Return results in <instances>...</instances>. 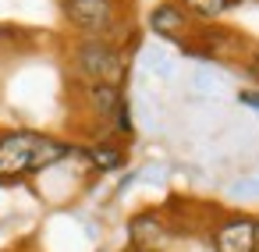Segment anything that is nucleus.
<instances>
[{
    "mask_svg": "<svg viewBox=\"0 0 259 252\" xmlns=\"http://www.w3.org/2000/svg\"><path fill=\"white\" fill-rule=\"evenodd\" d=\"M174 231H170V220L163 209L156 206H146L139 213L128 217V245L139 248V252H163L170 245Z\"/></svg>",
    "mask_w": 259,
    "mask_h": 252,
    "instance_id": "obj_5",
    "label": "nucleus"
},
{
    "mask_svg": "<svg viewBox=\"0 0 259 252\" xmlns=\"http://www.w3.org/2000/svg\"><path fill=\"white\" fill-rule=\"evenodd\" d=\"M252 252H259V217H255V231H252Z\"/></svg>",
    "mask_w": 259,
    "mask_h": 252,
    "instance_id": "obj_13",
    "label": "nucleus"
},
{
    "mask_svg": "<svg viewBox=\"0 0 259 252\" xmlns=\"http://www.w3.org/2000/svg\"><path fill=\"white\" fill-rule=\"evenodd\" d=\"M252 61H255V64H259V47H255V50H252Z\"/></svg>",
    "mask_w": 259,
    "mask_h": 252,
    "instance_id": "obj_14",
    "label": "nucleus"
},
{
    "mask_svg": "<svg viewBox=\"0 0 259 252\" xmlns=\"http://www.w3.org/2000/svg\"><path fill=\"white\" fill-rule=\"evenodd\" d=\"M181 47H185V54L202 57V61H238L245 54V36L213 22V25H195Z\"/></svg>",
    "mask_w": 259,
    "mask_h": 252,
    "instance_id": "obj_4",
    "label": "nucleus"
},
{
    "mask_svg": "<svg viewBox=\"0 0 259 252\" xmlns=\"http://www.w3.org/2000/svg\"><path fill=\"white\" fill-rule=\"evenodd\" d=\"M238 4H241V0H238Z\"/></svg>",
    "mask_w": 259,
    "mask_h": 252,
    "instance_id": "obj_16",
    "label": "nucleus"
},
{
    "mask_svg": "<svg viewBox=\"0 0 259 252\" xmlns=\"http://www.w3.org/2000/svg\"><path fill=\"white\" fill-rule=\"evenodd\" d=\"M149 32L156 39H170V43H185L195 29V22L181 11L178 0H160L156 8H149V18H146Z\"/></svg>",
    "mask_w": 259,
    "mask_h": 252,
    "instance_id": "obj_8",
    "label": "nucleus"
},
{
    "mask_svg": "<svg viewBox=\"0 0 259 252\" xmlns=\"http://www.w3.org/2000/svg\"><path fill=\"white\" fill-rule=\"evenodd\" d=\"M238 100H241L245 107H252V110H259V89H241V93H238Z\"/></svg>",
    "mask_w": 259,
    "mask_h": 252,
    "instance_id": "obj_12",
    "label": "nucleus"
},
{
    "mask_svg": "<svg viewBox=\"0 0 259 252\" xmlns=\"http://www.w3.org/2000/svg\"><path fill=\"white\" fill-rule=\"evenodd\" d=\"M61 18L71 32L110 39L121 50H132L139 39L128 15V0H61Z\"/></svg>",
    "mask_w": 259,
    "mask_h": 252,
    "instance_id": "obj_1",
    "label": "nucleus"
},
{
    "mask_svg": "<svg viewBox=\"0 0 259 252\" xmlns=\"http://www.w3.org/2000/svg\"><path fill=\"white\" fill-rule=\"evenodd\" d=\"M78 103H82L85 117L93 124H100L103 135H110V121H114L117 107L124 103V89L121 86H78Z\"/></svg>",
    "mask_w": 259,
    "mask_h": 252,
    "instance_id": "obj_7",
    "label": "nucleus"
},
{
    "mask_svg": "<svg viewBox=\"0 0 259 252\" xmlns=\"http://www.w3.org/2000/svg\"><path fill=\"white\" fill-rule=\"evenodd\" d=\"M252 231H255V217H248V213H224L206 231V238H209L213 252H252Z\"/></svg>",
    "mask_w": 259,
    "mask_h": 252,
    "instance_id": "obj_6",
    "label": "nucleus"
},
{
    "mask_svg": "<svg viewBox=\"0 0 259 252\" xmlns=\"http://www.w3.org/2000/svg\"><path fill=\"white\" fill-rule=\"evenodd\" d=\"M43 132L32 128H0V181H18L32 174V156Z\"/></svg>",
    "mask_w": 259,
    "mask_h": 252,
    "instance_id": "obj_3",
    "label": "nucleus"
},
{
    "mask_svg": "<svg viewBox=\"0 0 259 252\" xmlns=\"http://www.w3.org/2000/svg\"><path fill=\"white\" fill-rule=\"evenodd\" d=\"M124 252H139V248H132V245H128V248H124Z\"/></svg>",
    "mask_w": 259,
    "mask_h": 252,
    "instance_id": "obj_15",
    "label": "nucleus"
},
{
    "mask_svg": "<svg viewBox=\"0 0 259 252\" xmlns=\"http://www.w3.org/2000/svg\"><path fill=\"white\" fill-rule=\"evenodd\" d=\"M181 4V11L195 22V25H213V22H220L238 0H178Z\"/></svg>",
    "mask_w": 259,
    "mask_h": 252,
    "instance_id": "obj_10",
    "label": "nucleus"
},
{
    "mask_svg": "<svg viewBox=\"0 0 259 252\" xmlns=\"http://www.w3.org/2000/svg\"><path fill=\"white\" fill-rule=\"evenodd\" d=\"M110 135H114V139H121V142H132V135H135V124H132V107H128V96H124V103L117 107V114H114V121H110Z\"/></svg>",
    "mask_w": 259,
    "mask_h": 252,
    "instance_id": "obj_11",
    "label": "nucleus"
},
{
    "mask_svg": "<svg viewBox=\"0 0 259 252\" xmlns=\"http://www.w3.org/2000/svg\"><path fill=\"white\" fill-rule=\"evenodd\" d=\"M68 71L78 86H121L128 78V50L110 39L78 36L68 50Z\"/></svg>",
    "mask_w": 259,
    "mask_h": 252,
    "instance_id": "obj_2",
    "label": "nucleus"
},
{
    "mask_svg": "<svg viewBox=\"0 0 259 252\" xmlns=\"http://www.w3.org/2000/svg\"><path fill=\"white\" fill-rule=\"evenodd\" d=\"M82 156H85L89 171L110 174V171H121L128 163V146L114 135H103V139H93L89 146H82Z\"/></svg>",
    "mask_w": 259,
    "mask_h": 252,
    "instance_id": "obj_9",
    "label": "nucleus"
}]
</instances>
